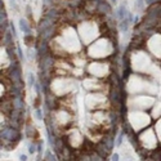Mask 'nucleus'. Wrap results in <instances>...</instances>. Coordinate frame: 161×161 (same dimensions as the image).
Segmentation results:
<instances>
[{
  "mask_svg": "<svg viewBox=\"0 0 161 161\" xmlns=\"http://www.w3.org/2000/svg\"><path fill=\"white\" fill-rule=\"evenodd\" d=\"M26 44H27V45H31V44H32V41H34V38L32 36H26Z\"/></svg>",
  "mask_w": 161,
  "mask_h": 161,
  "instance_id": "1",
  "label": "nucleus"
}]
</instances>
